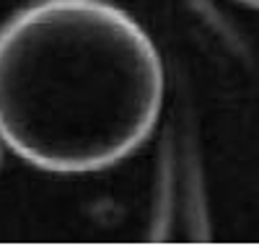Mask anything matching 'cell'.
Listing matches in <instances>:
<instances>
[{
  "instance_id": "2",
  "label": "cell",
  "mask_w": 259,
  "mask_h": 246,
  "mask_svg": "<svg viewBox=\"0 0 259 246\" xmlns=\"http://www.w3.org/2000/svg\"><path fill=\"white\" fill-rule=\"evenodd\" d=\"M6 135H3V127H0V169H3V155H6Z\"/></svg>"
},
{
  "instance_id": "1",
  "label": "cell",
  "mask_w": 259,
  "mask_h": 246,
  "mask_svg": "<svg viewBox=\"0 0 259 246\" xmlns=\"http://www.w3.org/2000/svg\"><path fill=\"white\" fill-rule=\"evenodd\" d=\"M161 106L153 42L106 0H39L0 29V127L36 169H109L153 135Z\"/></svg>"
}]
</instances>
